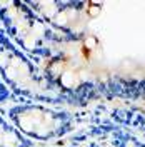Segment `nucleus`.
Listing matches in <instances>:
<instances>
[{"label": "nucleus", "mask_w": 145, "mask_h": 147, "mask_svg": "<svg viewBox=\"0 0 145 147\" xmlns=\"http://www.w3.org/2000/svg\"><path fill=\"white\" fill-rule=\"evenodd\" d=\"M0 79L13 95L32 100H58L57 85L47 79L44 69H40L3 28H0Z\"/></svg>", "instance_id": "nucleus-1"}, {"label": "nucleus", "mask_w": 145, "mask_h": 147, "mask_svg": "<svg viewBox=\"0 0 145 147\" xmlns=\"http://www.w3.org/2000/svg\"><path fill=\"white\" fill-rule=\"evenodd\" d=\"M7 119L34 142H48L65 136L70 129V117L64 110L44 104H15L7 109Z\"/></svg>", "instance_id": "nucleus-2"}, {"label": "nucleus", "mask_w": 145, "mask_h": 147, "mask_svg": "<svg viewBox=\"0 0 145 147\" xmlns=\"http://www.w3.org/2000/svg\"><path fill=\"white\" fill-rule=\"evenodd\" d=\"M0 22L9 37L25 54H44L42 42L48 35V28L27 2L0 0Z\"/></svg>", "instance_id": "nucleus-3"}, {"label": "nucleus", "mask_w": 145, "mask_h": 147, "mask_svg": "<svg viewBox=\"0 0 145 147\" xmlns=\"http://www.w3.org/2000/svg\"><path fill=\"white\" fill-rule=\"evenodd\" d=\"M35 142L27 139L9 119L0 114V147H34Z\"/></svg>", "instance_id": "nucleus-4"}, {"label": "nucleus", "mask_w": 145, "mask_h": 147, "mask_svg": "<svg viewBox=\"0 0 145 147\" xmlns=\"http://www.w3.org/2000/svg\"><path fill=\"white\" fill-rule=\"evenodd\" d=\"M67 67H68V62L65 60L64 57H52L50 62L44 67V74H45V77L50 82L57 85V80L67 70Z\"/></svg>", "instance_id": "nucleus-5"}, {"label": "nucleus", "mask_w": 145, "mask_h": 147, "mask_svg": "<svg viewBox=\"0 0 145 147\" xmlns=\"http://www.w3.org/2000/svg\"><path fill=\"white\" fill-rule=\"evenodd\" d=\"M79 84H80V80H79V77H77V70L72 69V67H67V70H65V72L60 75V79L57 80V85H58L62 90H73Z\"/></svg>", "instance_id": "nucleus-6"}, {"label": "nucleus", "mask_w": 145, "mask_h": 147, "mask_svg": "<svg viewBox=\"0 0 145 147\" xmlns=\"http://www.w3.org/2000/svg\"><path fill=\"white\" fill-rule=\"evenodd\" d=\"M82 47L87 50V52H95L99 49V38L95 35H85L82 38Z\"/></svg>", "instance_id": "nucleus-7"}, {"label": "nucleus", "mask_w": 145, "mask_h": 147, "mask_svg": "<svg viewBox=\"0 0 145 147\" xmlns=\"http://www.w3.org/2000/svg\"><path fill=\"white\" fill-rule=\"evenodd\" d=\"M85 12L90 18H97L102 12V3L99 2H85Z\"/></svg>", "instance_id": "nucleus-8"}, {"label": "nucleus", "mask_w": 145, "mask_h": 147, "mask_svg": "<svg viewBox=\"0 0 145 147\" xmlns=\"http://www.w3.org/2000/svg\"><path fill=\"white\" fill-rule=\"evenodd\" d=\"M12 92H10V89L3 84V80L0 79V104H3V102H9L10 99H12Z\"/></svg>", "instance_id": "nucleus-9"}, {"label": "nucleus", "mask_w": 145, "mask_h": 147, "mask_svg": "<svg viewBox=\"0 0 145 147\" xmlns=\"http://www.w3.org/2000/svg\"><path fill=\"white\" fill-rule=\"evenodd\" d=\"M77 77H79L80 82H87V80L90 79V72H89L85 67H80V69L77 70Z\"/></svg>", "instance_id": "nucleus-10"}]
</instances>
